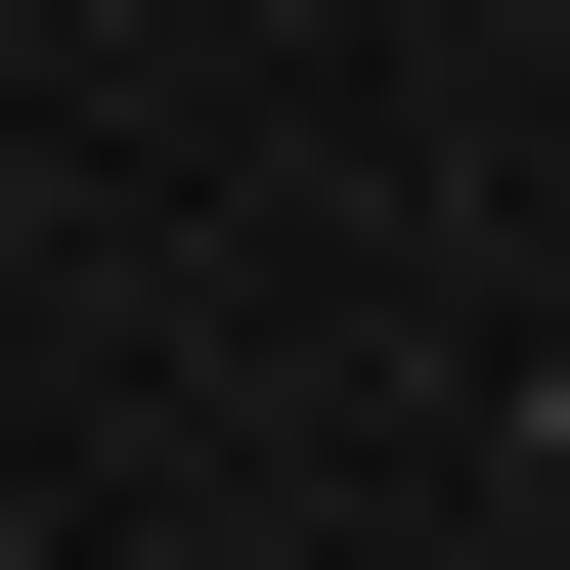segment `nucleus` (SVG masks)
Returning <instances> with one entry per match:
<instances>
[{"instance_id":"1","label":"nucleus","mask_w":570,"mask_h":570,"mask_svg":"<svg viewBox=\"0 0 570 570\" xmlns=\"http://www.w3.org/2000/svg\"><path fill=\"white\" fill-rule=\"evenodd\" d=\"M527 483H570V352H527Z\"/></svg>"}]
</instances>
